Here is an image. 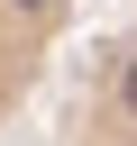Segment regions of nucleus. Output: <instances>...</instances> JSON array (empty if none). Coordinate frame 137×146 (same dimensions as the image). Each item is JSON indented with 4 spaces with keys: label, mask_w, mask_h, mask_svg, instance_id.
<instances>
[{
    "label": "nucleus",
    "mask_w": 137,
    "mask_h": 146,
    "mask_svg": "<svg viewBox=\"0 0 137 146\" xmlns=\"http://www.w3.org/2000/svg\"><path fill=\"white\" fill-rule=\"evenodd\" d=\"M55 146H137V9H128L119 36L100 46V64L82 73Z\"/></svg>",
    "instance_id": "f257e3e1"
}]
</instances>
